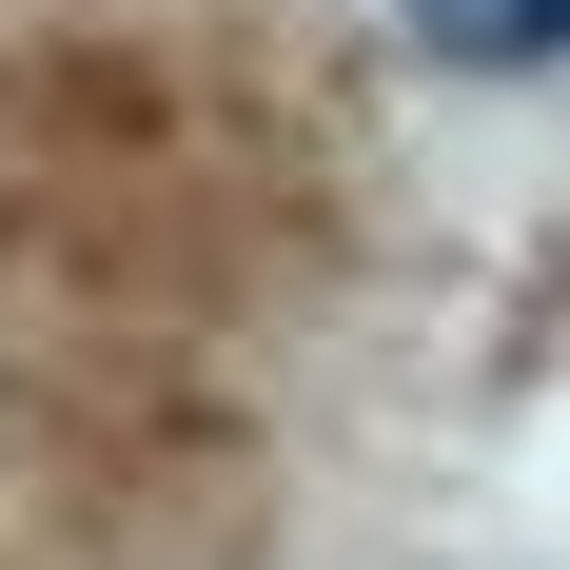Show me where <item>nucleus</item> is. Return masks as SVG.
Returning <instances> with one entry per match:
<instances>
[{
  "mask_svg": "<svg viewBox=\"0 0 570 570\" xmlns=\"http://www.w3.org/2000/svg\"><path fill=\"white\" fill-rule=\"evenodd\" d=\"M394 20L453 59V79H551L570 59V0H394Z\"/></svg>",
  "mask_w": 570,
  "mask_h": 570,
  "instance_id": "nucleus-1",
  "label": "nucleus"
}]
</instances>
